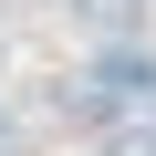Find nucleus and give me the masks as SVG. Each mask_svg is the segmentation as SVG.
Masks as SVG:
<instances>
[{
	"label": "nucleus",
	"mask_w": 156,
	"mask_h": 156,
	"mask_svg": "<svg viewBox=\"0 0 156 156\" xmlns=\"http://www.w3.org/2000/svg\"><path fill=\"white\" fill-rule=\"evenodd\" d=\"M146 11H156V0H73V21H83L94 42H125V31L146 21Z\"/></svg>",
	"instance_id": "nucleus-1"
},
{
	"label": "nucleus",
	"mask_w": 156,
	"mask_h": 156,
	"mask_svg": "<svg viewBox=\"0 0 156 156\" xmlns=\"http://www.w3.org/2000/svg\"><path fill=\"white\" fill-rule=\"evenodd\" d=\"M104 156H156V125H115V135H104Z\"/></svg>",
	"instance_id": "nucleus-2"
}]
</instances>
